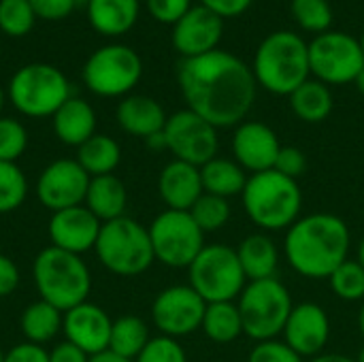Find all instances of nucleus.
I'll return each instance as SVG.
<instances>
[{"label": "nucleus", "instance_id": "nucleus-20", "mask_svg": "<svg viewBox=\"0 0 364 362\" xmlns=\"http://www.w3.org/2000/svg\"><path fill=\"white\" fill-rule=\"evenodd\" d=\"M111 326H113V320L107 316V312L87 301L68 309L62 322L66 341L83 350L87 356L109 350Z\"/></svg>", "mask_w": 364, "mask_h": 362}, {"label": "nucleus", "instance_id": "nucleus-30", "mask_svg": "<svg viewBox=\"0 0 364 362\" xmlns=\"http://www.w3.org/2000/svg\"><path fill=\"white\" fill-rule=\"evenodd\" d=\"M200 331L205 337L218 346L235 344L243 335V320L237 307V301L226 303H207Z\"/></svg>", "mask_w": 364, "mask_h": 362}, {"label": "nucleus", "instance_id": "nucleus-39", "mask_svg": "<svg viewBox=\"0 0 364 362\" xmlns=\"http://www.w3.org/2000/svg\"><path fill=\"white\" fill-rule=\"evenodd\" d=\"M134 362H188L183 346L173 337H151Z\"/></svg>", "mask_w": 364, "mask_h": 362}, {"label": "nucleus", "instance_id": "nucleus-23", "mask_svg": "<svg viewBox=\"0 0 364 362\" xmlns=\"http://www.w3.org/2000/svg\"><path fill=\"white\" fill-rule=\"evenodd\" d=\"M235 250H237V256H239V262L243 267L247 282L277 277L282 254L269 233H260V230L252 233L243 237Z\"/></svg>", "mask_w": 364, "mask_h": 362}, {"label": "nucleus", "instance_id": "nucleus-35", "mask_svg": "<svg viewBox=\"0 0 364 362\" xmlns=\"http://www.w3.org/2000/svg\"><path fill=\"white\" fill-rule=\"evenodd\" d=\"M190 215L200 226V230L207 235V233L222 230L230 222L232 209H230V203L226 198H220V196H213V194H205L203 192V196L190 209Z\"/></svg>", "mask_w": 364, "mask_h": 362}, {"label": "nucleus", "instance_id": "nucleus-54", "mask_svg": "<svg viewBox=\"0 0 364 362\" xmlns=\"http://www.w3.org/2000/svg\"><path fill=\"white\" fill-rule=\"evenodd\" d=\"M354 362H364V346L358 350V354H356V358H354Z\"/></svg>", "mask_w": 364, "mask_h": 362}, {"label": "nucleus", "instance_id": "nucleus-44", "mask_svg": "<svg viewBox=\"0 0 364 362\" xmlns=\"http://www.w3.org/2000/svg\"><path fill=\"white\" fill-rule=\"evenodd\" d=\"M2 362H49V352L43 346L36 344H17L4 354Z\"/></svg>", "mask_w": 364, "mask_h": 362}, {"label": "nucleus", "instance_id": "nucleus-28", "mask_svg": "<svg viewBox=\"0 0 364 362\" xmlns=\"http://www.w3.org/2000/svg\"><path fill=\"white\" fill-rule=\"evenodd\" d=\"M290 109L292 113L305 122V124H320L324 122L335 107V98L331 92V85L309 77L305 83H301L290 96Z\"/></svg>", "mask_w": 364, "mask_h": 362}, {"label": "nucleus", "instance_id": "nucleus-45", "mask_svg": "<svg viewBox=\"0 0 364 362\" xmlns=\"http://www.w3.org/2000/svg\"><path fill=\"white\" fill-rule=\"evenodd\" d=\"M252 2L254 0H200L203 6H207L209 11H213L222 19H230V17L243 15L252 6Z\"/></svg>", "mask_w": 364, "mask_h": 362}, {"label": "nucleus", "instance_id": "nucleus-57", "mask_svg": "<svg viewBox=\"0 0 364 362\" xmlns=\"http://www.w3.org/2000/svg\"><path fill=\"white\" fill-rule=\"evenodd\" d=\"M75 2H77V6H79V4H85V6H87V2H90V0H75Z\"/></svg>", "mask_w": 364, "mask_h": 362}, {"label": "nucleus", "instance_id": "nucleus-17", "mask_svg": "<svg viewBox=\"0 0 364 362\" xmlns=\"http://www.w3.org/2000/svg\"><path fill=\"white\" fill-rule=\"evenodd\" d=\"M224 34V19L203 4H194L175 26H173V47L183 58H198L220 49Z\"/></svg>", "mask_w": 364, "mask_h": 362}, {"label": "nucleus", "instance_id": "nucleus-16", "mask_svg": "<svg viewBox=\"0 0 364 362\" xmlns=\"http://www.w3.org/2000/svg\"><path fill=\"white\" fill-rule=\"evenodd\" d=\"M282 341L305 361L322 354L331 341V318L326 309L314 301L294 303Z\"/></svg>", "mask_w": 364, "mask_h": 362}, {"label": "nucleus", "instance_id": "nucleus-21", "mask_svg": "<svg viewBox=\"0 0 364 362\" xmlns=\"http://www.w3.org/2000/svg\"><path fill=\"white\" fill-rule=\"evenodd\" d=\"M158 192L166 209L190 211L203 196L200 169L181 160H171L158 177Z\"/></svg>", "mask_w": 364, "mask_h": 362}, {"label": "nucleus", "instance_id": "nucleus-5", "mask_svg": "<svg viewBox=\"0 0 364 362\" xmlns=\"http://www.w3.org/2000/svg\"><path fill=\"white\" fill-rule=\"evenodd\" d=\"M32 275L41 299L62 314L85 303L92 290V275L83 258L53 245L38 252Z\"/></svg>", "mask_w": 364, "mask_h": 362}, {"label": "nucleus", "instance_id": "nucleus-4", "mask_svg": "<svg viewBox=\"0 0 364 362\" xmlns=\"http://www.w3.org/2000/svg\"><path fill=\"white\" fill-rule=\"evenodd\" d=\"M241 201L250 222L260 233L288 230L303 211V190L299 181L275 169L250 175Z\"/></svg>", "mask_w": 364, "mask_h": 362}, {"label": "nucleus", "instance_id": "nucleus-49", "mask_svg": "<svg viewBox=\"0 0 364 362\" xmlns=\"http://www.w3.org/2000/svg\"><path fill=\"white\" fill-rule=\"evenodd\" d=\"M145 145L154 151H164L166 149V139H164V130L162 132H156L151 137L145 139Z\"/></svg>", "mask_w": 364, "mask_h": 362}, {"label": "nucleus", "instance_id": "nucleus-53", "mask_svg": "<svg viewBox=\"0 0 364 362\" xmlns=\"http://www.w3.org/2000/svg\"><path fill=\"white\" fill-rule=\"evenodd\" d=\"M358 331H360L364 339V301L360 303V309H358Z\"/></svg>", "mask_w": 364, "mask_h": 362}, {"label": "nucleus", "instance_id": "nucleus-12", "mask_svg": "<svg viewBox=\"0 0 364 362\" xmlns=\"http://www.w3.org/2000/svg\"><path fill=\"white\" fill-rule=\"evenodd\" d=\"M364 66V53L358 38L328 30L314 36L309 43V68L311 77L326 85L354 83Z\"/></svg>", "mask_w": 364, "mask_h": 362}, {"label": "nucleus", "instance_id": "nucleus-37", "mask_svg": "<svg viewBox=\"0 0 364 362\" xmlns=\"http://www.w3.org/2000/svg\"><path fill=\"white\" fill-rule=\"evenodd\" d=\"M36 15L30 0H0V30L9 36H26L34 28Z\"/></svg>", "mask_w": 364, "mask_h": 362}, {"label": "nucleus", "instance_id": "nucleus-8", "mask_svg": "<svg viewBox=\"0 0 364 362\" xmlns=\"http://www.w3.org/2000/svg\"><path fill=\"white\" fill-rule=\"evenodd\" d=\"M6 96L26 117H53V113L70 98V83L60 68L34 62L21 66L11 77Z\"/></svg>", "mask_w": 364, "mask_h": 362}, {"label": "nucleus", "instance_id": "nucleus-33", "mask_svg": "<svg viewBox=\"0 0 364 362\" xmlns=\"http://www.w3.org/2000/svg\"><path fill=\"white\" fill-rule=\"evenodd\" d=\"M292 19L311 34H324L333 26V6L328 0H290Z\"/></svg>", "mask_w": 364, "mask_h": 362}, {"label": "nucleus", "instance_id": "nucleus-46", "mask_svg": "<svg viewBox=\"0 0 364 362\" xmlns=\"http://www.w3.org/2000/svg\"><path fill=\"white\" fill-rule=\"evenodd\" d=\"M19 280H21V275H19L17 265L9 256L0 254V299L11 297L17 290Z\"/></svg>", "mask_w": 364, "mask_h": 362}, {"label": "nucleus", "instance_id": "nucleus-29", "mask_svg": "<svg viewBox=\"0 0 364 362\" xmlns=\"http://www.w3.org/2000/svg\"><path fill=\"white\" fill-rule=\"evenodd\" d=\"M90 177L113 175V171L122 162V147L109 134H94L81 147H77L75 158Z\"/></svg>", "mask_w": 364, "mask_h": 362}, {"label": "nucleus", "instance_id": "nucleus-27", "mask_svg": "<svg viewBox=\"0 0 364 362\" xmlns=\"http://www.w3.org/2000/svg\"><path fill=\"white\" fill-rule=\"evenodd\" d=\"M200 179H203L205 194H213L230 201L232 196L243 194L250 175L235 158L230 160V158L215 156L213 160L200 166Z\"/></svg>", "mask_w": 364, "mask_h": 362}, {"label": "nucleus", "instance_id": "nucleus-6", "mask_svg": "<svg viewBox=\"0 0 364 362\" xmlns=\"http://www.w3.org/2000/svg\"><path fill=\"white\" fill-rule=\"evenodd\" d=\"M237 307L243 320V335L260 344L282 337L294 301L288 286L279 277H271L247 282Z\"/></svg>", "mask_w": 364, "mask_h": 362}, {"label": "nucleus", "instance_id": "nucleus-22", "mask_svg": "<svg viewBox=\"0 0 364 362\" xmlns=\"http://www.w3.org/2000/svg\"><path fill=\"white\" fill-rule=\"evenodd\" d=\"M115 117L124 132L139 137L143 141L156 132H162L168 119L164 107L151 96H143V94L124 96L122 102L117 105Z\"/></svg>", "mask_w": 364, "mask_h": 362}, {"label": "nucleus", "instance_id": "nucleus-56", "mask_svg": "<svg viewBox=\"0 0 364 362\" xmlns=\"http://www.w3.org/2000/svg\"><path fill=\"white\" fill-rule=\"evenodd\" d=\"M358 43H360V47H363V53H364V30H363V34H360V38H358Z\"/></svg>", "mask_w": 364, "mask_h": 362}, {"label": "nucleus", "instance_id": "nucleus-11", "mask_svg": "<svg viewBox=\"0 0 364 362\" xmlns=\"http://www.w3.org/2000/svg\"><path fill=\"white\" fill-rule=\"evenodd\" d=\"M147 230L156 260L171 269H188L207 245L205 233L190 211L164 209L154 218Z\"/></svg>", "mask_w": 364, "mask_h": 362}, {"label": "nucleus", "instance_id": "nucleus-34", "mask_svg": "<svg viewBox=\"0 0 364 362\" xmlns=\"http://www.w3.org/2000/svg\"><path fill=\"white\" fill-rule=\"evenodd\" d=\"M328 282L337 299L346 303H363L364 301V269L356 258H348L346 262H341L333 271Z\"/></svg>", "mask_w": 364, "mask_h": 362}, {"label": "nucleus", "instance_id": "nucleus-9", "mask_svg": "<svg viewBox=\"0 0 364 362\" xmlns=\"http://www.w3.org/2000/svg\"><path fill=\"white\" fill-rule=\"evenodd\" d=\"M188 284L205 299V303H226L237 301L247 277L239 262L237 250L211 243L188 267Z\"/></svg>", "mask_w": 364, "mask_h": 362}, {"label": "nucleus", "instance_id": "nucleus-13", "mask_svg": "<svg viewBox=\"0 0 364 362\" xmlns=\"http://www.w3.org/2000/svg\"><path fill=\"white\" fill-rule=\"evenodd\" d=\"M164 139L166 151H171L175 160L194 164L198 169L213 160L220 151L218 128L190 109H181L168 115Z\"/></svg>", "mask_w": 364, "mask_h": 362}, {"label": "nucleus", "instance_id": "nucleus-15", "mask_svg": "<svg viewBox=\"0 0 364 362\" xmlns=\"http://www.w3.org/2000/svg\"><path fill=\"white\" fill-rule=\"evenodd\" d=\"M90 175L77 160L62 158L43 169L36 181V198L51 213L85 203Z\"/></svg>", "mask_w": 364, "mask_h": 362}, {"label": "nucleus", "instance_id": "nucleus-48", "mask_svg": "<svg viewBox=\"0 0 364 362\" xmlns=\"http://www.w3.org/2000/svg\"><path fill=\"white\" fill-rule=\"evenodd\" d=\"M307 362H354V358H350L346 354H339V352H322V354L309 358Z\"/></svg>", "mask_w": 364, "mask_h": 362}, {"label": "nucleus", "instance_id": "nucleus-50", "mask_svg": "<svg viewBox=\"0 0 364 362\" xmlns=\"http://www.w3.org/2000/svg\"><path fill=\"white\" fill-rule=\"evenodd\" d=\"M90 362H132V361H128V358H124V356H117V354H115V352H111V350H105V352H100V354L90 356Z\"/></svg>", "mask_w": 364, "mask_h": 362}, {"label": "nucleus", "instance_id": "nucleus-58", "mask_svg": "<svg viewBox=\"0 0 364 362\" xmlns=\"http://www.w3.org/2000/svg\"><path fill=\"white\" fill-rule=\"evenodd\" d=\"M4 361V352H2V350H0V362Z\"/></svg>", "mask_w": 364, "mask_h": 362}, {"label": "nucleus", "instance_id": "nucleus-43", "mask_svg": "<svg viewBox=\"0 0 364 362\" xmlns=\"http://www.w3.org/2000/svg\"><path fill=\"white\" fill-rule=\"evenodd\" d=\"M30 4L34 15L47 21H60L68 17L77 6L75 0H30Z\"/></svg>", "mask_w": 364, "mask_h": 362}, {"label": "nucleus", "instance_id": "nucleus-59", "mask_svg": "<svg viewBox=\"0 0 364 362\" xmlns=\"http://www.w3.org/2000/svg\"><path fill=\"white\" fill-rule=\"evenodd\" d=\"M0 51H2V43H0Z\"/></svg>", "mask_w": 364, "mask_h": 362}, {"label": "nucleus", "instance_id": "nucleus-38", "mask_svg": "<svg viewBox=\"0 0 364 362\" xmlns=\"http://www.w3.org/2000/svg\"><path fill=\"white\" fill-rule=\"evenodd\" d=\"M28 132L13 117H0V162H17L26 151Z\"/></svg>", "mask_w": 364, "mask_h": 362}, {"label": "nucleus", "instance_id": "nucleus-31", "mask_svg": "<svg viewBox=\"0 0 364 362\" xmlns=\"http://www.w3.org/2000/svg\"><path fill=\"white\" fill-rule=\"evenodd\" d=\"M62 322H64V314L43 299L30 303L19 320L26 341L36 346L51 341L62 331Z\"/></svg>", "mask_w": 364, "mask_h": 362}, {"label": "nucleus", "instance_id": "nucleus-3", "mask_svg": "<svg viewBox=\"0 0 364 362\" xmlns=\"http://www.w3.org/2000/svg\"><path fill=\"white\" fill-rule=\"evenodd\" d=\"M252 73L258 87L275 96H290L311 77L309 43L290 30L269 34L254 53Z\"/></svg>", "mask_w": 364, "mask_h": 362}, {"label": "nucleus", "instance_id": "nucleus-25", "mask_svg": "<svg viewBox=\"0 0 364 362\" xmlns=\"http://www.w3.org/2000/svg\"><path fill=\"white\" fill-rule=\"evenodd\" d=\"M90 26L102 36H122L130 32L139 19V0H90L87 2Z\"/></svg>", "mask_w": 364, "mask_h": 362}, {"label": "nucleus", "instance_id": "nucleus-36", "mask_svg": "<svg viewBox=\"0 0 364 362\" xmlns=\"http://www.w3.org/2000/svg\"><path fill=\"white\" fill-rule=\"evenodd\" d=\"M28 196V179L15 162H0V215L23 205Z\"/></svg>", "mask_w": 364, "mask_h": 362}, {"label": "nucleus", "instance_id": "nucleus-1", "mask_svg": "<svg viewBox=\"0 0 364 362\" xmlns=\"http://www.w3.org/2000/svg\"><path fill=\"white\" fill-rule=\"evenodd\" d=\"M177 83L188 109L218 130L245 122L258 92L252 66L224 49L183 58L177 66Z\"/></svg>", "mask_w": 364, "mask_h": 362}, {"label": "nucleus", "instance_id": "nucleus-19", "mask_svg": "<svg viewBox=\"0 0 364 362\" xmlns=\"http://www.w3.org/2000/svg\"><path fill=\"white\" fill-rule=\"evenodd\" d=\"M102 222L85 207H68L55 211L49 220V239L53 247L70 254H85L96 247Z\"/></svg>", "mask_w": 364, "mask_h": 362}, {"label": "nucleus", "instance_id": "nucleus-7", "mask_svg": "<svg viewBox=\"0 0 364 362\" xmlns=\"http://www.w3.org/2000/svg\"><path fill=\"white\" fill-rule=\"evenodd\" d=\"M94 250L100 265L119 277H136L156 260L149 230L128 215L105 222Z\"/></svg>", "mask_w": 364, "mask_h": 362}, {"label": "nucleus", "instance_id": "nucleus-32", "mask_svg": "<svg viewBox=\"0 0 364 362\" xmlns=\"http://www.w3.org/2000/svg\"><path fill=\"white\" fill-rule=\"evenodd\" d=\"M149 326L139 316H122L113 320L109 350L128 361H136L143 348L149 344Z\"/></svg>", "mask_w": 364, "mask_h": 362}, {"label": "nucleus", "instance_id": "nucleus-52", "mask_svg": "<svg viewBox=\"0 0 364 362\" xmlns=\"http://www.w3.org/2000/svg\"><path fill=\"white\" fill-rule=\"evenodd\" d=\"M354 85H356V90H358V92L364 96V66H363V70L358 73V77L354 79Z\"/></svg>", "mask_w": 364, "mask_h": 362}, {"label": "nucleus", "instance_id": "nucleus-2", "mask_svg": "<svg viewBox=\"0 0 364 362\" xmlns=\"http://www.w3.org/2000/svg\"><path fill=\"white\" fill-rule=\"evenodd\" d=\"M350 247L348 222L326 211L301 215L284 237V258L305 280H328L350 258Z\"/></svg>", "mask_w": 364, "mask_h": 362}, {"label": "nucleus", "instance_id": "nucleus-41", "mask_svg": "<svg viewBox=\"0 0 364 362\" xmlns=\"http://www.w3.org/2000/svg\"><path fill=\"white\" fill-rule=\"evenodd\" d=\"M273 169H275L277 173H282V175H286V177L299 181V179L307 173L309 162H307V156H305L303 149L292 147V145H284V147L279 149V156H277Z\"/></svg>", "mask_w": 364, "mask_h": 362}, {"label": "nucleus", "instance_id": "nucleus-51", "mask_svg": "<svg viewBox=\"0 0 364 362\" xmlns=\"http://www.w3.org/2000/svg\"><path fill=\"white\" fill-rule=\"evenodd\" d=\"M356 260L363 265V269H364V235H363V239L358 241V247H356Z\"/></svg>", "mask_w": 364, "mask_h": 362}, {"label": "nucleus", "instance_id": "nucleus-18", "mask_svg": "<svg viewBox=\"0 0 364 362\" xmlns=\"http://www.w3.org/2000/svg\"><path fill=\"white\" fill-rule=\"evenodd\" d=\"M282 147L277 132L264 122L245 119L232 132V156L247 175L271 171Z\"/></svg>", "mask_w": 364, "mask_h": 362}, {"label": "nucleus", "instance_id": "nucleus-14", "mask_svg": "<svg viewBox=\"0 0 364 362\" xmlns=\"http://www.w3.org/2000/svg\"><path fill=\"white\" fill-rule=\"evenodd\" d=\"M207 303L190 284L164 288L151 305V322L164 337H188L203 326Z\"/></svg>", "mask_w": 364, "mask_h": 362}, {"label": "nucleus", "instance_id": "nucleus-42", "mask_svg": "<svg viewBox=\"0 0 364 362\" xmlns=\"http://www.w3.org/2000/svg\"><path fill=\"white\" fill-rule=\"evenodd\" d=\"M190 9L192 0H147V11L160 23L175 26Z\"/></svg>", "mask_w": 364, "mask_h": 362}, {"label": "nucleus", "instance_id": "nucleus-40", "mask_svg": "<svg viewBox=\"0 0 364 362\" xmlns=\"http://www.w3.org/2000/svg\"><path fill=\"white\" fill-rule=\"evenodd\" d=\"M247 362H305V358H301L282 339H271L256 344L247 356Z\"/></svg>", "mask_w": 364, "mask_h": 362}, {"label": "nucleus", "instance_id": "nucleus-24", "mask_svg": "<svg viewBox=\"0 0 364 362\" xmlns=\"http://www.w3.org/2000/svg\"><path fill=\"white\" fill-rule=\"evenodd\" d=\"M53 132L60 143L81 147L87 139L96 134V113L92 105L83 98L70 96L53 113Z\"/></svg>", "mask_w": 364, "mask_h": 362}, {"label": "nucleus", "instance_id": "nucleus-47", "mask_svg": "<svg viewBox=\"0 0 364 362\" xmlns=\"http://www.w3.org/2000/svg\"><path fill=\"white\" fill-rule=\"evenodd\" d=\"M49 362H90V356L77 346L64 341V344H58L49 352Z\"/></svg>", "mask_w": 364, "mask_h": 362}, {"label": "nucleus", "instance_id": "nucleus-26", "mask_svg": "<svg viewBox=\"0 0 364 362\" xmlns=\"http://www.w3.org/2000/svg\"><path fill=\"white\" fill-rule=\"evenodd\" d=\"M102 224L126 215L128 192L119 177L115 175H100L90 179L87 196L83 203Z\"/></svg>", "mask_w": 364, "mask_h": 362}, {"label": "nucleus", "instance_id": "nucleus-10", "mask_svg": "<svg viewBox=\"0 0 364 362\" xmlns=\"http://www.w3.org/2000/svg\"><path fill=\"white\" fill-rule=\"evenodd\" d=\"M143 77L141 55L128 45H105L83 66L85 87L102 98L128 96Z\"/></svg>", "mask_w": 364, "mask_h": 362}, {"label": "nucleus", "instance_id": "nucleus-55", "mask_svg": "<svg viewBox=\"0 0 364 362\" xmlns=\"http://www.w3.org/2000/svg\"><path fill=\"white\" fill-rule=\"evenodd\" d=\"M2 107H4V90L0 87V111H2Z\"/></svg>", "mask_w": 364, "mask_h": 362}]
</instances>
